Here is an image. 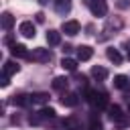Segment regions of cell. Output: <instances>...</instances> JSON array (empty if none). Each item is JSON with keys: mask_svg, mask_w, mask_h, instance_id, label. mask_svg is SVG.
<instances>
[{"mask_svg": "<svg viewBox=\"0 0 130 130\" xmlns=\"http://www.w3.org/2000/svg\"><path fill=\"white\" fill-rule=\"evenodd\" d=\"M85 100H87L89 106L95 108V110L108 108V95H106L104 91H98V89H85Z\"/></svg>", "mask_w": 130, "mask_h": 130, "instance_id": "cell-1", "label": "cell"}, {"mask_svg": "<svg viewBox=\"0 0 130 130\" xmlns=\"http://www.w3.org/2000/svg\"><path fill=\"white\" fill-rule=\"evenodd\" d=\"M28 59H30V61H37V63H49V61L53 59V55H51L49 49L37 47V49H32V51L28 53Z\"/></svg>", "mask_w": 130, "mask_h": 130, "instance_id": "cell-2", "label": "cell"}, {"mask_svg": "<svg viewBox=\"0 0 130 130\" xmlns=\"http://www.w3.org/2000/svg\"><path fill=\"white\" fill-rule=\"evenodd\" d=\"M108 116H110V120L116 122L118 126H126V124H128V120H126V116H124V112H122V108H120L118 104L108 106Z\"/></svg>", "mask_w": 130, "mask_h": 130, "instance_id": "cell-3", "label": "cell"}, {"mask_svg": "<svg viewBox=\"0 0 130 130\" xmlns=\"http://www.w3.org/2000/svg\"><path fill=\"white\" fill-rule=\"evenodd\" d=\"M83 4L89 6L93 16H106L108 14V4L104 0H83Z\"/></svg>", "mask_w": 130, "mask_h": 130, "instance_id": "cell-4", "label": "cell"}, {"mask_svg": "<svg viewBox=\"0 0 130 130\" xmlns=\"http://www.w3.org/2000/svg\"><path fill=\"white\" fill-rule=\"evenodd\" d=\"M18 32H20L22 37H26V39H32V37L37 35V28H35L32 20H22V22L18 24Z\"/></svg>", "mask_w": 130, "mask_h": 130, "instance_id": "cell-5", "label": "cell"}, {"mask_svg": "<svg viewBox=\"0 0 130 130\" xmlns=\"http://www.w3.org/2000/svg\"><path fill=\"white\" fill-rule=\"evenodd\" d=\"M79 28H81V24H79L77 20H65V22L61 24V32H65V35H69V37H75V35L79 32Z\"/></svg>", "mask_w": 130, "mask_h": 130, "instance_id": "cell-6", "label": "cell"}, {"mask_svg": "<svg viewBox=\"0 0 130 130\" xmlns=\"http://www.w3.org/2000/svg\"><path fill=\"white\" fill-rule=\"evenodd\" d=\"M61 104L67 106V108H75V106L79 104V95H77L75 91H63V95H61Z\"/></svg>", "mask_w": 130, "mask_h": 130, "instance_id": "cell-7", "label": "cell"}, {"mask_svg": "<svg viewBox=\"0 0 130 130\" xmlns=\"http://www.w3.org/2000/svg\"><path fill=\"white\" fill-rule=\"evenodd\" d=\"M10 53H12V57H24V59H28V49L24 47V45H20V43H14V45H10Z\"/></svg>", "mask_w": 130, "mask_h": 130, "instance_id": "cell-8", "label": "cell"}, {"mask_svg": "<svg viewBox=\"0 0 130 130\" xmlns=\"http://www.w3.org/2000/svg\"><path fill=\"white\" fill-rule=\"evenodd\" d=\"M91 55H93V49H91L89 45H81V47H77V61H89Z\"/></svg>", "mask_w": 130, "mask_h": 130, "instance_id": "cell-9", "label": "cell"}, {"mask_svg": "<svg viewBox=\"0 0 130 130\" xmlns=\"http://www.w3.org/2000/svg\"><path fill=\"white\" fill-rule=\"evenodd\" d=\"M114 87H118V89H122V91H126L128 87H130V77L128 75H116L114 77Z\"/></svg>", "mask_w": 130, "mask_h": 130, "instance_id": "cell-10", "label": "cell"}, {"mask_svg": "<svg viewBox=\"0 0 130 130\" xmlns=\"http://www.w3.org/2000/svg\"><path fill=\"white\" fill-rule=\"evenodd\" d=\"M91 77L98 79V81H104V79L108 77V69L102 67V65H93V67H91Z\"/></svg>", "mask_w": 130, "mask_h": 130, "instance_id": "cell-11", "label": "cell"}, {"mask_svg": "<svg viewBox=\"0 0 130 130\" xmlns=\"http://www.w3.org/2000/svg\"><path fill=\"white\" fill-rule=\"evenodd\" d=\"M55 10L59 12V14H69V10H71V0H55Z\"/></svg>", "mask_w": 130, "mask_h": 130, "instance_id": "cell-12", "label": "cell"}, {"mask_svg": "<svg viewBox=\"0 0 130 130\" xmlns=\"http://www.w3.org/2000/svg\"><path fill=\"white\" fill-rule=\"evenodd\" d=\"M106 57H108L114 65H120V63H122V55H120V51H118V49H114V47L106 49Z\"/></svg>", "mask_w": 130, "mask_h": 130, "instance_id": "cell-13", "label": "cell"}, {"mask_svg": "<svg viewBox=\"0 0 130 130\" xmlns=\"http://www.w3.org/2000/svg\"><path fill=\"white\" fill-rule=\"evenodd\" d=\"M10 102H12L14 106H28V104H32V102H30V95H26V93H14Z\"/></svg>", "mask_w": 130, "mask_h": 130, "instance_id": "cell-14", "label": "cell"}, {"mask_svg": "<svg viewBox=\"0 0 130 130\" xmlns=\"http://www.w3.org/2000/svg\"><path fill=\"white\" fill-rule=\"evenodd\" d=\"M67 87H69V79H67V77H55V79H53V89H57V91H67Z\"/></svg>", "mask_w": 130, "mask_h": 130, "instance_id": "cell-15", "label": "cell"}, {"mask_svg": "<svg viewBox=\"0 0 130 130\" xmlns=\"http://www.w3.org/2000/svg\"><path fill=\"white\" fill-rule=\"evenodd\" d=\"M30 102L32 104H47L49 102V93L47 91H37V93H30Z\"/></svg>", "mask_w": 130, "mask_h": 130, "instance_id": "cell-16", "label": "cell"}, {"mask_svg": "<svg viewBox=\"0 0 130 130\" xmlns=\"http://www.w3.org/2000/svg\"><path fill=\"white\" fill-rule=\"evenodd\" d=\"M47 43H49L51 47L59 45V43H61V32H59V30H53V28H51V30L47 32Z\"/></svg>", "mask_w": 130, "mask_h": 130, "instance_id": "cell-17", "label": "cell"}, {"mask_svg": "<svg viewBox=\"0 0 130 130\" xmlns=\"http://www.w3.org/2000/svg\"><path fill=\"white\" fill-rule=\"evenodd\" d=\"M0 22H2V28H4V30H10V28L14 26V16H12L10 12H4Z\"/></svg>", "mask_w": 130, "mask_h": 130, "instance_id": "cell-18", "label": "cell"}, {"mask_svg": "<svg viewBox=\"0 0 130 130\" xmlns=\"http://www.w3.org/2000/svg\"><path fill=\"white\" fill-rule=\"evenodd\" d=\"M61 67H63L65 71H75V69H77V61L71 59V57H63V59H61Z\"/></svg>", "mask_w": 130, "mask_h": 130, "instance_id": "cell-19", "label": "cell"}, {"mask_svg": "<svg viewBox=\"0 0 130 130\" xmlns=\"http://www.w3.org/2000/svg\"><path fill=\"white\" fill-rule=\"evenodd\" d=\"M20 71V65L18 63H14V61H6L4 63V73L6 75H14V73H18Z\"/></svg>", "mask_w": 130, "mask_h": 130, "instance_id": "cell-20", "label": "cell"}, {"mask_svg": "<svg viewBox=\"0 0 130 130\" xmlns=\"http://www.w3.org/2000/svg\"><path fill=\"white\" fill-rule=\"evenodd\" d=\"M87 128H89V130H102V120L98 118V114H91V116H89Z\"/></svg>", "mask_w": 130, "mask_h": 130, "instance_id": "cell-21", "label": "cell"}, {"mask_svg": "<svg viewBox=\"0 0 130 130\" xmlns=\"http://www.w3.org/2000/svg\"><path fill=\"white\" fill-rule=\"evenodd\" d=\"M39 114H41V116H43V120H45V118H55V114H57V112H55L53 108H49V106H45V108H43V110H41Z\"/></svg>", "mask_w": 130, "mask_h": 130, "instance_id": "cell-22", "label": "cell"}, {"mask_svg": "<svg viewBox=\"0 0 130 130\" xmlns=\"http://www.w3.org/2000/svg\"><path fill=\"white\" fill-rule=\"evenodd\" d=\"M116 6L122 8V10L124 8H130V0H116Z\"/></svg>", "mask_w": 130, "mask_h": 130, "instance_id": "cell-23", "label": "cell"}, {"mask_svg": "<svg viewBox=\"0 0 130 130\" xmlns=\"http://www.w3.org/2000/svg\"><path fill=\"white\" fill-rule=\"evenodd\" d=\"M8 77H10V75L2 73V77H0V85H2V87H8V83H10V81H8Z\"/></svg>", "mask_w": 130, "mask_h": 130, "instance_id": "cell-24", "label": "cell"}, {"mask_svg": "<svg viewBox=\"0 0 130 130\" xmlns=\"http://www.w3.org/2000/svg\"><path fill=\"white\" fill-rule=\"evenodd\" d=\"M43 20H45V14L39 12V14H37V22H43Z\"/></svg>", "mask_w": 130, "mask_h": 130, "instance_id": "cell-25", "label": "cell"}, {"mask_svg": "<svg viewBox=\"0 0 130 130\" xmlns=\"http://www.w3.org/2000/svg\"><path fill=\"white\" fill-rule=\"evenodd\" d=\"M4 43H6V45H14V43H12V37H10V35H8L6 39H4Z\"/></svg>", "mask_w": 130, "mask_h": 130, "instance_id": "cell-26", "label": "cell"}, {"mask_svg": "<svg viewBox=\"0 0 130 130\" xmlns=\"http://www.w3.org/2000/svg\"><path fill=\"white\" fill-rule=\"evenodd\" d=\"M124 47H126V51H128V59H130V41H128V43H124Z\"/></svg>", "mask_w": 130, "mask_h": 130, "instance_id": "cell-27", "label": "cell"}, {"mask_svg": "<svg viewBox=\"0 0 130 130\" xmlns=\"http://www.w3.org/2000/svg\"><path fill=\"white\" fill-rule=\"evenodd\" d=\"M39 2H41V4H47V2H49V0H39Z\"/></svg>", "mask_w": 130, "mask_h": 130, "instance_id": "cell-28", "label": "cell"}, {"mask_svg": "<svg viewBox=\"0 0 130 130\" xmlns=\"http://www.w3.org/2000/svg\"><path fill=\"white\" fill-rule=\"evenodd\" d=\"M65 130H67V128H65Z\"/></svg>", "mask_w": 130, "mask_h": 130, "instance_id": "cell-29", "label": "cell"}]
</instances>
